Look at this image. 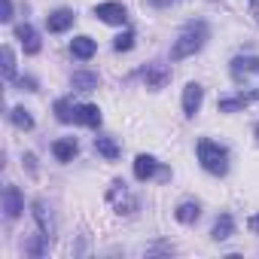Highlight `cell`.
Segmentation results:
<instances>
[{
  "mask_svg": "<svg viewBox=\"0 0 259 259\" xmlns=\"http://www.w3.org/2000/svg\"><path fill=\"white\" fill-rule=\"evenodd\" d=\"M95 52H98V43H95L92 37H73V40H70V55H73V58L89 61Z\"/></svg>",
  "mask_w": 259,
  "mask_h": 259,
  "instance_id": "13",
  "label": "cell"
},
{
  "mask_svg": "<svg viewBox=\"0 0 259 259\" xmlns=\"http://www.w3.org/2000/svg\"><path fill=\"white\" fill-rule=\"evenodd\" d=\"M132 46H135V34H132V31H122V34L113 40V49H116V52H128Z\"/></svg>",
  "mask_w": 259,
  "mask_h": 259,
  "instance_id": "24",
  "label": "cell"
},
{
  "mask_svg": "<svg viewBox=\"0 0 259 259\" xmlns=\"http://www.w3.org/2000/svg\"><path fill=\"white\" fill-rule=\"evenodd\" d=\"M98 82H101V79H98V73H92V70H76L73 79H70L73 92H95Z\"/></svg>",
  "mask_w": 259,
  "mask_h": 259,
  "instance_id": "17",
  "label": "cell"
},
{
  "mask_svg": "<svg viewBox=\"0 0 259 259\" xmlns=\"http://www.w3.org/2000/svg\"><path fill=\"white\" fill-rule=\"evenodd\" d=\"M253 135H256V141H259V125H253Z\"/></svg>",
  "mask_w": 259,
  "mask_h": 259,
  "instance_id": "30",
  "label": "cell"
},
{
  "mask_svg": "<svg viewBox=\"0 0 259 259\" xmlns=\"http://www.w3.org/2000/svg\"><path fill=\"white\" fill-rule=\"evenodd\" d=\"M156 171H159V162H156L153 156H147V153H141V156L135 159V177H138L141 183H147V180H153V177H156Z\"/></svg>",
  "mask_w": 259,
  "mask_h": 259,
  "instance_id": "12",
  "label": "cell"
},
{
  "mask_svg": "<svg viewBox=\"0 0 259 259\" xmlns=\"http://www.w3.org/2000/svg\"><path fill=\"white\" fill-rule=\"evenodd\" d=\"M174 217H177V223H183V226H192V223L201 217V207H198V201H183V204L174 210Z\"/></svg>",
  "mask_w": 259,
  "mask_h": 259,
  "instance_id": "18",
  "label": "cell"
},
{
  "mask_svg": "<svg viewBox=\"0 0 259 259\" xmlns=\"http://www.w3.org/2000/svg\"><path fill=\"white\" fill-rule=\"evenodd\" d=\"M22 210H25V198H22L19 186H13V183L4 186V213H7V220H19Z\"/></svg>",
  "mask_w": 259,
  "mask_h": 259,
  "instance_id": "7",
  "label": "cell"
},
{
  "mask_svg": "<svg viewBox=\"0 0 259 259\" xmlns=\"http://www.w3.org/2000/svg\"><path fill=\"white\" fill-rule=\"evenodd\" d=\"M73 122L79 125H89V128H101V110L95 104H76V116Z\"/></svg>",
  "mask_w": 259,
  "mask_h": 259,
  "instance_id": "14",
  "label": "cell"
},
{
  "mask_svg": "<svg viewBox=\"0 0 259 259\" xmlns=\"http://www.w3.org/2000/svg\"><path fill=\"white\" fill-rule=\"evenodd\" d=\"M141 76H144L147 89L159 92V89H165V85L171 82V67H168V64H159V61H153V64H147V67L141 70Z\"/></svg>",
  "mask_w": 259,
  "mask_h": 259,
  "instance_id": "5",
  "label": "cell"
},
{
  "mask_svg": "<svg viewBox=\"0 0 259 259\" xmlns=\"http://www.w3.org/2000/svg\"><path fill=\"white\" fill-rule=\"evenodd\" d=\"M31 207H34V220H37V226H40V235H46V238L52 241V235H55V226H52V217H49L46 204H43V201H34Z\"/></svg>",
  "mask_w": 259,
  "mask_h": 259,
  "instance_id": "15",
  "label": "cell"
},
{
  "mask_svg": "<svg viewBox=\"0 0 259 259\" xmlns=\"http://www.w3.org/2000/svg\"><path fill=\"white\" fill-rule=\"evenodd\" d=\"M10 119H13L16 128H22V132H31V128H34V116H31L25 107H13V110H10Z\"/></svg>",
  "mask_w": 259,
  "mask_h": 259,
  "instance_id": "21",
  "label": "cell"
},
{
  "mask_svg": "<svg viewBox=\"0 0 259 259\" xmlns=\"http://www.w3.org/2000/svg\"><path fill=\"white\" fill-rule=\"evenodd\" d=\"M16 40L22 43V49H25L28 55H37V52H40V37H37V31H34L28 22L16 28Z\"/></svg>",
  "mask_w": 259,
  "mask_h": 259,
  "instance_id": "10",
  "label": "cell"
},
{
  "mask_svg": "<svg viewBox=\"0 0 259 259\" xmlns=\"http://www.w3.org/2000/svg\"><path fill=\"white\" fill-rule=\"evenodd\" d=\"M73 116H76V104L70 98H58L55 101V119L67 125V122H73Z\"/></svg>",
  "mask_w": 259,
  "mask_h": 259,
  "instance_id": "20",
  "label": "cell"
},
{
  "mask_svg": "<svg viewBox=\"0 0 259 259\" xmlns=\"http://www.w3.org/2000/svg\"><path fill=\"white\" fill-rule=\"evenodd\" d=\"M95 150H98V156H104L107 162H116V159H119V144H116L113 138H95Z\"/></svg>",
  "mask_w": 259,
  "mask_h": 259,
  "instance_id": "19",
  "label": "cell"
},
{
  "mask_svg": "<svg viewBox=\"0 0 259 259\" xmlns=\"http://www.w3.org/2000/svg\"><path fill=\"white\" fill-rule=\"evenodd\" d=\"M232 235H235V220H232V213H220L217 223H213V229H210V238H213V241H226V238H232Z\"/></svg>",
  "mask_w": 259,
  "mask_h": 259,
  "instance_id": "16",
  "label": "cell"
},
{
  "mask_svg": "<svg viewBox=\"0 0 259 259\" xmlns=\"http://www.w3.org/2000/svg\"><path fill=\"white\" fill-rule=\"evenodd\" d=\"M201 101H204V89H201L198 82H189V85L183 89V113L192 119V116L201 110Z\"/></svg>",
  "mask_w": 259,
  "mask_h": 259,
  "instance_id": "8",
  "label": "cell"
},
{
  "mask_svg": "<svg viewBox=\"0 0 259 259\" xmlns=\"http://www.w3.org/2000/svg\"><path fill=\"white\" fill-rule=\"evenodd\" d=\"M232 79L241 85V95H247L250 101H259V58L253 55H238L232 58Z\"/></svg>",
  "mask_w": 259,
  "mask_h": 259,
  "instance_id": "2",
  "label": "cell"
},
{
  "mask_svg": "<svg viewBox=\"0 0 259 259\" xmlns=\"http://www.w3.org/2000/svg\"><path fill=\"white\" fill-rule=\"evenodd\" d=\"M250 104V98L247 95H238V98H220V113H238V110H244Z\"/></svg>",
  "mask_w": 259,
  "mask_h": 259,
  "instance_id": "22",
  "label": "cell"
},
{
  "mask_svg": "<svg viewBox=\"0 0 259 259\" xmlns=\"http://www.w3.org/2000/svg\"><path fill=\"white\" fill-rule=\"evenodd\" d=\"M195 153H198V162H201V168H204L207 174L223 177V174L229 171V153H226V147H220L217 141L201 138L198 147H195Z\"/></svg>",
  "mask_w": 259,
  "mask_h": 259,
  "instance_id": "3",
  "label": "cell"
},
{
  "mask_svg": "<svg viewBox=\"0 0 259 259\" xmlns=\"http://www.w3.org/2000/svg\"><path fill=\"white\" fill-rule=\"evenodd\" d=\"M150 7H156V10H168V7H174L177 0H147Z\"/></svg>",
  "mask_w": 259,
  "mask_h": 259,
  "instance_id": "27",
  "label": "cell"
},
{
  "mask_svg": "<svg viewBox=\"0 0 259 259\" xmlns=\"http://www.w3.org/2000/svg\"><path fill=\"white\" fill-rule=\"evenodd\" d=\"M247 229H250L253 235H259V213H253V217L247 220Z\"/></svg>",
  "mask_w": 259,
  "mask_h": 259,
  "instance_id": "28",
  "label": "cell"
},
{
  "mask_svg": "<svg viewBox=\"0 0 259 259\" xmlns=\"http://www.w3.org/2000/svg\"><path fill=\"white\" fill-rule=\"evenodd\" d=\"M73 22H76L73 10H55V13L46 16V28H49V34H64Z\"/></svg>",
  "mask_w": 259,
  "mask_h": 259,
  "instance_id": "9",
  "label": "cell"
},
{
  "mask_svg": "<svg viewBox=\"0 0 259 259\" xmlns=\"http://www.w3.org/2000/svg\"><path fill=\"white\" fill-rule=\"evenodd\" d=\"M76 153H79L76 138H61V141H55V144H52V156H55L58 162H73V159H76Z\"/></svg>",
  "mask_w": 259,
  "mask_h": 259,
  "instance_id": "11",
  "label": "cell"
},
{
  "mask_svg": "<svg viewBox=\"0 0 259 259\" xmlns=\"http://www.w3.org/2000/svg\"><path fill=\"white\" fill-rule=\"evenodd\" d=\"M0 22H13V0H0Z\"/></svg>",
  "mask_w": 259,
  "mask_h": 259,
  "instance_id": "25",
  "label": "cell"
},
{
  "mask_svg": "<svg viewBox=\"0 0 259 259\" xmlns=\"http://www.w3.org/2000/svg\"><path fill=\"white\" fill-rule=\"evenodd\" d=\"M107 198L116 204V210H119V213H135V210H138V198L125 189V183H122V180H113V183H110Z\"/></svg>",
  "mask_w": 259,
  "mask_h": 259,
  "instance_id": "4",
  "label": "cell"
},
{
  "mask_svg": "<svg viewBox=\"0 0 259 259\" xmlns=\"http://www.w3.org/2000/svg\"><path fill=\"white\" fill-rule=\"evenodd\" d=\"M95 16H98L104 25H125V22H128V10H125L122 4H113V0H110V4H98V7H95Z\"/></svg>",
  "mask_w": 259,
  "mask_h": 259,
  "instance_id": "6",
  "label": "cell"
},
{
  "mask_svg": "<svg viewBox=\"0 0 259 259\" xmlns=\"http://www.w3.org/2000/svg\"><path fill=\"white\" fill-rule=\"evenodd\" d=\"M0 58H4V79L13 82L16 79V55H13V49L4 46V49H0Z\"/></svg>",
  "mask_w": 259,
  "mask_h": 259,
  "instance_id": "23",
  "label": "cell"
},
{
  "mask_svg": "<svg viewBox=\"0 0 259 259\" xmlns=\"http://www.w3.org/2000/svg\"><path fill=\"white\" fill-rule=\"evenodd\" d=\"M207 37H210L207 22H189V25L183 28V34H180V37L174 40V46H171V61H183V58L201 52V46L207 43Z\"/></svg>",
  "mask_w": 259,
  "mask_h": 259,
  "instance_id": "1",
  "label": "cell"
},
{
  "mask_svg": "<svg viewBox=\"0 0 259 259\" xmlns=\"http://www.w3.org/2000/svg\"><path fill=\"white\" fill-rule=\"evenodd\" d=\"M19 89H25V92H37V79H31V76H22V79H19Z\"/></svg>",
  "mask_w": 259,
  "mask_h": 259,
  "instance_id": "26",
  "label": "cell"
},
{
  "mask_svg": "<svg viewBox=\"0 0 259 259\" xmlns=\"http://www.w3.org/2000/svg\"><path fill=\"white\" fill-rule=\"evenodd\" d=\"M250 16L259 22V0H250Z\"/></svg>",
  "mask_w": 259,
  "mask_h": 259,
  "instance_id": "29",
  "label": "cell"
}]
</instances>
